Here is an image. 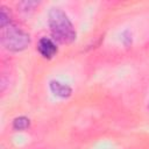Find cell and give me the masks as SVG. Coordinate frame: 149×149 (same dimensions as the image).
Masks as SVG:
<instances>
[{
	"label": "cell",
	"instance_id": "cell-1",
	"mask_svg": "<svg viewBox=\"0 0 149 149\" xmlns=\"http://www.w3.org/2000/svg\"><path fill=\"white\" fill-rule=\"evenodd\" d=\"M48 17L52 37L57 42L62 44H70L76 40L77 34L74 27L64 10L54 7L49 10Z\"/></svg>",
	"mask_w": 149,
	"mask_h": 149
},
{
	"label": "cell",
	"instance_id": "cell-2",
	"mask_svg": "<svg viewBox=\"0 0 149 149\" xmlns=\"http://www.w3.org/2000/svg\"><path fill=\"white\" fill-rule=\"evenodd\" d=\"M2 44L7 50L17 52L24 50L30 43V36L22 28L16 24H9L3 28L2 31Z\"/></svg>",
	"mask_w": 149,
	"mask_h": 149
},
{
	"label": "cell",
	"instance_id": "cell-3",
	"mask_svg": "<svg viewBox=\"0 0 149 149\" xmlns=\"http://www.w3.org/2000/svg\"><path fill=\"white\" fill-rule=\"evenodd\" d=\"M37 50H38V52L41 54L42 57H44L47 59H51L54 56H56V54L58 51V48H57L56 43L51 38H49V37H42L38 41Z\"/></svg>",
	"mask_w": 149,
	"mask_h": 149
},
{
	"label": "cell",
	"instance_id": "cell-4",
	"mask_svg": "<svg viewBox=\"0 0 149 149\" xmlns=\"http://www.w3.org/2000/svg\"><path fill=\"white\" fill-rule=\"evenodd\" d=\"M49 87H50V91L56 97H59V98H69L72 93V88L68 84H64L58 80H51L49 84Z\"/></svg>",
	"mask_w": 149,
	"mask_h": 149
},
{
	"label": "cell",
	"instance_id": "cell-5",
	"mask_svg": "<svg viewBox=\"0 0 149 149\" xmlns=\"http://www.w3.org/2000/svg\"><path fill=\"white\" fill-rule=\"evenodd\" d=\"M30 125V121L26 116H19L15 118L13 121V128L15 130H26Z\"/></svg>",
	"mask_w": 149,
	"mask_h": 149
},
{
	"label": "cell",
	"instance_id": "cell-6",
	"mask_svg": "<svg viewBox=\"0 0 149 149\" xmlns=\"http://www.w3.org/2000/svg\"><path fill=\"white\" fill-rule=\"evenodd\" d=\"M10 24V13L7 10L6 7H1V13H0V27L3 29L5 27Z\"/></svg>",
	"mask_w": 149,
	"mask_h": 149
},
{
	"label": "cell",
	"instance_id": "cell-7",
	"mask_svg": "<svg viewBox=\"0 0 149 149\" xmlns=\"http://www.w3.org/2000/svg\"><path fill=\"white\" fill-rule=\"evenodd\" d=\"M122 41H123V43H125L126 45H128L129 43H132V34H130L128 30L122 34Z\"/></svg>",
	"mask_w": 149,
	"mask_h": 149
},
{
	"label": "cell",
	"instance_id": "cell-8",
	"mask_svg": "<svg viewBox=\"0 0 149 149\" xmlns=\"http://www.w3.org/2000/svg\"><path fill=\"white\" fill-rule=\"evenodd\" d=\"M148 107H149V104H148Z\"/></svg>",
	"mask_w": 149,
	"mask_h": 149
}]
</instances>
